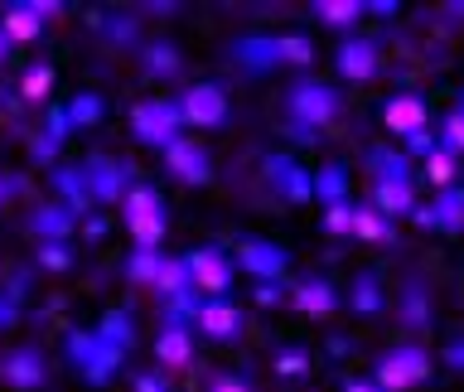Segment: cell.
Listing matches in <instances>:
<instances>
[{
  "label": "cell",
  "instance_id": "obj_1",
  "mask_svg": "<svg viewBox=\"0 0 464 392\" xmlns=\"http://www.w3.org/2000/svg\"><path fill=\"white\" fill-rule=\"evenodd\" d=\"M339 107L343 102L329 83H295L285 97V112H290V122L300 126V136H314L319 126H329L334 116H339Z\"/></svg>",
  "mask_w": 464,
  "mask_h": 392
},
{
  "label": "cell",
  "instance_id": "obj_2",
  "mask_svg": "<svg viewBox=\"0 0 464 392\" xmlns=\"http://www.w3.org/2000/svg\"><path fill=\"white\" fill-rule=\"evenodd\" d=\"M121 218L130 228V238H136V247H160V238H165V203H160L155 189L145 184H130L126 199H121Z\"/></svg>",
  "mask_w": 464,
  "mask_h": 392
},
{
  "label": "cell",
  "instance_id": "obj_3",
  "mask_svg": "<svg viewBox=\"0 0 464 392\" xmlns=\"http://www.w3.org/2000/svg\"><path fill=\"white\" fill-rule=\"evenodd\" d=\"M426 373H430V354L420 344L387 348V354L377 358V387L382 392H406V387H416Z\"/></svg>",
  "mask_w": 464,
  "mask_h": 392
},
{
  "label": "cell",
  "instance_id": "obj_4",
  "mask_svg": "<svg viewBox=\"0 0 464 392\" xmlns=\"http://www.w3.org/2000/svg\"><path fill=\"white\" fill-rule=\"evenodd\" d=\"M174 107H179V122H184V126L213 131V126H223V122H227L232 102H227V93H223L218 83H194L179 102H174Z\"/></svg>",
  "mask_w": 464,
  "mask_h": 392
},
{
  "label": "cell",
  "instance_id": "obj_5",
  "mask_svg": "<svg viewBox=\"0 0 464 392\" xmlns=\"http://www.w3.org/2000/svg\"><path fill=\"white\" fill-rule=\"evenodd\" d=\"M130 126H136V136H140L145 145H160V151H165L169 141H179V131H184L179 107H174L169 97L136 102V112H130Z\"/></svg>",
  "mask_w": 464,
  "mask_h": 392
},
{
  "label": "cell",
  "instance_id": "obj_6",
  "mask_svg": "<svg viewBox=\"0 0 464 392\" xmlns=\"http://www.w3.org/2000/svg\"><path fill=\"white\" fill-rule=\"evenodd\" d=\"M184 267H188V286L203 290L208 300H223V290L232 286V257L223 247H194L184 257Z\"/></svg>",
  "mask_w": 464,
  "mask_h": 392
},
{
  "label": "cell",
  "instance_id": "obj_7",
  "mask_svg": "<svg viewBox=\"0 0 464 392\" xmlns=\"http://www.w3.org/2000/svg\"><path fill=\"white\" fill-rule=\"evenodd\" d=\"M160 155H165V170H169L179 184H208V180H213V160H208V151H203L194 136L169 141Z\"/></svg>",
  "mask_w": 464,
  "mask_h": 392
},
{
  "label": "cell",
  "instance_id": "obj_8",
  "mask_svg": "<svg viewBox=\"0 0 464 392\" xmlns=\"http://www.w3.org/2000/svg\"><path fill=\"white\" fill-rule=\"evenodd\" d=\"M426 122H430L426 97L397 93V97H387V102H382V126H387V136H406V141H411L416 131H426Z\"/></svg>",
  "mask_w": 464,
  "mask_h": 392
},
{
  "label": "cell",
  "instance_id": "obj_9",
  "mask_svg": "<svg viewBox=\"0 0 464 392\" xmlns=\"http://www.w3.org/2000/svg\"><path fill=\"white\" fill-rule=\"evenodd\" d=\"M334 64H339V78H348V83H368V78H377V68H382V54H377L372 39H343Z\"/></svg>",
  "mask_w": 464,
  "mask_h": 392
},
{
  "label": "cell",
  "instance_id": "obj_10",
  "mask_svg": "<svg viewBox=\"0 0 464 392\" xmlns=\"http://www.w3.org/2000/svg\"><path fill=\"white\" fill-rule=\"evenodd\" d=\"M420 228H440V232H459L464 228V189H440V199L426 203V209H416L411 213Z\"/></svg>",
  "mask_w": 464,
  "mask_h": 392
},
{
  "label": "cell",
  "instance_id": "obj_11",
  "mask_svg": "<svg viewBox=\"0 0 464 392\" xmlns=\"http://www.w3.org/2000/svg\"><path fill=\"white\" fill-rule=\"evenodd\" d=\"M194 325L208 334V339H237V334H242V310H237V305H227V300H198Z\"/></svg>",
  "mask_w": 464,
  "mask_h": 392
},
{
  "label": "cell",
  "instance_id": "obj_12",
  "mask_svg": "<svg viewBox=\"0 0 464 392\" xmlns=\"http://www.w3.org/2000/svg\"><path fill=\"white\" fill-rule=\"evenodd\" d=\"M49 15H53V5H10L5 15H0V29H5L10 44H29L44 29Z\"/></svg>",
  "mask_w": 464,
  "mask_h": 392
},
{
  "label": "cell",
  "instance_id": "obj_13",
  "mask_svg": "<svg viewBox=\"0 0 464 392\" xmlns=\"http://www.w3.org/2000/svg\"><path fill=\"white\" fill-rule=\"evenodd\" d=\"M155 358L165 363V368H184L188 358H194V334L188 325H165L155 334Z\"/></svg>",
  "mask_w": 464,
  "mask_h": 392
},
{
  "label": "cell",
  "instance_id": "obj_14",
  "mask_svg": "<svg viewBox=\"0 0 464 392\" xmlns=\"http://www.w3.org/2000/svg\"><path fill=\"white\" fill-rule=\"evenodd\" d=\"M372 209L382 213V218L416 213V189H411V180H377V189H372Z\"/></svg>",
  "mask_w": 464,
  "mask_h": 392
},
{
  "label": "cell",
  "instance_id": "obj_15",
  "mask_svg": "<svg viewBox=\"0 0 464 392\" xmlns=\"http://www.w3.org/2000/svg\"><path fill=\"white\" fill-rule=\"evenodd\" d=\"M237 261L252 276H261V281H276V276L285 271V252H281V247H271V242H242Z\"/></svg>",
  "mask_w": 464,
  "mask_h": 392
},
{
  "label": "cell",
  "instance_id": "obj_16",
  "mask_svg": "<svg viewBox=\"0 0 464 392\" xmlns=\"http://www.w3.org/2000/svg\"><path fill=\"white\" fill-rule=\"evenodd\" d=\"M82 180L92 184V194H97V199H116V194L126 199V189H130L126 165H111V160H92V165L82 170Z\"/></svg>",
  "mask_w": 464,
  "mask_h": 392
},
{
  "label": "cell",
  "instance_id": "obj_17",
  "mask_svg": "<svg viewBox=\"0 0 464 392\" xmlns=\"http://www.w3.org/2000/svg\"><path fill=\"white\" fill-rule=\"evenodd\" d=\"M295 310H310V315H334L339 310V290H334L324 276H314V281H304V286H295Z\"/></svg>",
  "mask_w": 464,
  "mask_h": 392
},
{
  "label": "cell",
  "instance_id": "obj_18",
  "mask_svg": "<svg viewBox=\"0 0 464 392\" xmlns=\"http://www.w3.org/2000/svg\"><path fill=\"white\" fill-rule=\"evenodd\" d=\"M362 10H368L362 0H314L310 5V15L319 24H329V29H353Z\"/></svg>",
  "mask_w": 464,
  "mask_h": 392
},
{
  "label": "cell",
  "instance_id": "obj_19",
  "mask_svg": "<svg viewBox=\"0 0 464 392\" xmlns=\"http://www.w3.org/2000/svg\"><path fill=\"white\" fill-rule=\"evenodd\" d=\"M0 377L5 383H14V387H34V383H44V358L39 354H10L5 363H0Z\"/></svg>",
  "mask_w": 464,
  "mask_h": 392
},
{
  "label": "cell",
  "instance_id": "obj_20",
  "mask_svg": "<svg viewBox=\"0 0 464 392\" xmlns=\"http://www.w3.org/2000/svg\"><path fill=\"white\" fill-rule=\"evenodd\" d=\"M266 170H271V180L281 184V194H285V199H310V194H314L310 174H300L295 165H290V160H271Z\"/></svg>",
  "mask_w": 464,
  "mask_h": 392
},
{
  "label": "cell",
  "instance_id": "obj_21",
  "mask_svg": "<svg viewBox=\"0 0 464 392\" xmlns=\"http://www.w3.org/2000/svg\"><path fill=\"white\" fill-rule=\"evenodd\" d=\"M455 170H459V155L445 151V145H435V151L426 155V180H430L435 189H450V184H455Z\"/></svg>",
  "mask_w": 464,
  "mask_h": 392
},
{
  "label": "cell",
  "instance_id": "obj_22",
  "mask_svg": "<svg viewBox=\"0 0 464 392\" xmlns=\"http://www.w3.org/2000/svg\"><path fill=\"white\" fill-rule=\"evenodd\" d=\"M160 261H165V252H160V247H136V257H130V276H136V281H145V286H155Z\"/></svg>",
  "mask_w": 464,
  "mask_h": 392
},
{
  "label": "cell",
  "instance_id": "obj_23",
  "mask_svg": "<svg viewBox=\"0 0 464 392\" xmlns=\"http://www.w3.org/2000/svg\"><path fill=\"white\" fill-rule=\"evenodd\" d=\"M353 232L368 238V242H377V238H387V218L377 213L372 203H362V209H353Z\"/></svg>",
  "mask_w": 464,
  "mask_h": 392
},
{
  "label": "cell",
  "instance_id": "obj_24",
  "mask_svg": "<svg viewBox=\"0 0 464 392\" xmlns=\"http://www.w3.org/2000/svg\"><path fill=\"white\" fill-rule=\"evenodd\" d=\"M314 184V194L324 199V203H348L343 199V165H329L324 174H319V180H310Z\"/></svg>",
  "mask_w": 464,
  "mask_h": 392
},
{
  "label": "cell",
  "instance_id": "obj_25",
  "mask_svg": "<svg viewBox=\"0 0 464 392\" xmlns=\"http://www.w3.org/2000/svg\"><path fill=\"white\" fill-rule=\"evenodd\" d=\"M145 68H150L155 78H169V73H179V54H174L169 44H155V49L145 54Z\"/></svg>",
  "mask_w": 464,
  "mask_h": 392
},
{
  "label": "cell",
  "instance_id": "obj_26",
  "mask_svg": "<svg viewBox=\"0 0 464 392\" xmlns=\"http://www.w3.org/2000/svg\"><path fill=\"white\" fill-rule=\"evenodd\" d=\"M353 310H362V315L382 310V290H377L372 276H358V286H353Z\"/></svg>",
  "mask_w": 464,
  "mask_h": 392
},
{
  "label": "cell",
  "instance_id": "obj_27",
  "mask_svg": "<svg viewBox=\"0 0 464 392\" xmlns=\"http://www.w3.org/2000/svg\"><path fill=\"white\" fill-rule=\"evenodd\" d=\"M440 145H445V151H455V155H464V107H455V112L445 116Z\"/></svg>",
  "mask_w": 464,
  "mask_h": 392
},
{
  "label": "cell",
  "instance_id": "obj_28",
  "mask_svg": "<svg viewBox=\"0 0 464 392\" xmlns=\"http://www.w3.org/2000/svg\"><path fill=\"white\" fill-rule=\"evenodd\" d=\"M49 83H53L49 68H29V73H24V97H29V102H44V97H49Z\"/></svg>",
  "mask_w": 464,
  "mask_h": 392
},
{
  "label": "cell",
  "instance_id": "obj_29",
  "mask_svg": "<svg viewBox=\"0 0 464 392\" xmlns=\"http://www.w3.org/2000/svg\"><path fill=\"white\" fill-rule=\"evenodd\" d=\"M324 228L329 232H353V203H329V209H324Z\"/></svg>",
  "mask_w": 464,
  "mask_h": 392
},
{
  "label": "cell",
  "instance_id": "obj_30",
  "mask_svg": "<svg viewBox=\"0 0 464 392\" xmlns=\"http://www.w3.org/2000/svg\"><path fill=\"white\" fill-rule=\"evenodd\" d=\"M68 218H72L68 209H53V213H39V218H34V228H39V232H63V228H68Z\"/></svg>",
  "mask_w": 464,
  "mask_h": 392
},
{
  "label": "cell",
  "instance_id": "obj_31",
  "mask_svg": "<svg viewBox=\"0 0 464 392\" xmlns=\"http://www.w3.org/2000/svg\"><path fill=\"white\" fill-rule=\"evenodd\" d=\"M97 112H102V102H97V97H78V102H72V112H68V116H72V122H92Z\"/></svg>",
  "mask_w": 464,
  "mask_h": 392
},
{
  "label": "cell",
  "instance_id": "obj_32",
  "mask_svg": "<svg viewBox=\"0 0 464 392\" xmlns=\"http://www.w3.org/2000/svg\"><path fill=\"white\" fill-rule=\"evenodd\" d=\"M406 145H411L416 155H430V151H435V136H430V131H416V136L406 141Z\"/></svg>",
  "mask_w": 464,
  "mask_h": 392
},
{
  "label": "cell",
  "instance_id": "obj_33",
  "mask_svg": "<svg viewBox=\"0 0 464 392\" xmlns=\"http://www.w3.org/2000/svg\"><path fill=\"white\" fill-rule=\"evenodd\" d=\"M300 368H304V354H295V348L281 354V373H300Z\"/></svg>",
  "mask_w": 464,
  "mask_h": 392
},
{
  "label": "cell",
  "instance_id": "obj_34",
  "mask_svg": "<svg viewBox=\"0 0 464 392\" xmlns=\"http://www.w3.org/2000/svg\"><path fill=\"white\" fill-rule=\"evenodd\" d=\"M208 392H246V383H242V377H218Z\"/></svg>",
  "mask_w": 464,
  "mask_h": 392
},
{
  "label": "cell",
  "instance_id": "obj_35",
  "mask_svg": "<svg viewBox=\"0 0 464 392\" xmlns=\"http://www.w3.org/2000/svg\"><path fill=\"white\" fill-rule=\"evenodd\" d=\"M10 194H14V184H10V180H0V209H5V199H10Z\"/></svg>",
  "mask_w": 464,
  "mask_h": 392
},
{
  "label": "cell",
  "instance_id": "obj_36",
  "mask_svg": "<svg viewBox=\"0 0 464 392\" xmlns=\"http://www.w3.org/2000/svg\"><path fill=\"white\" fill-rule=\"evenodd\" d=\"M343 392H377V387H372V383H348Z\"/></svg>",
  "mask_w": 464,
  "mask_h": 392
},
{
  "label": "cell",
  "instance_id": "obj_37",
  "mask_svg": "<svg viewBox=\"0 0 464 392\" xmlns=\"http://www.w3.org/2000/svg\"><path fill=\"white\" fill-rule=\"evenodd\" d=\"M5 54H10V39H5V29H0V64H5Z\"/></svg>",
  "mask_w": 464,
  "mask_h": 392
},
{
  "label": "cell",
  "instance_id": "obj_38",
  "mask_svg": "<svg viewBox=\"0 0 464 392\" xmlns=\"http://www.w3.org/2000/svg\"><path fill=\"white\" fill-rule=\"evenodd\" d=\"M450 358H455L459 368H464V344H455V348H450Z\"/></svg>",
  "mask_w": 464,
  "mask_h": 392
},
{
  "label": "cell",
  "instance_id": "obj_39",
  "mask_svg": "<svg viewBox=\"0 0 464 392\" xmlns=\"http://www.w3.org/2000/svg\"><path fill=\"white\" fill-rule=\"evenodd\" d=\"M10 315H14V310H10V305H0V319H10Z\"/></svg>",
  "mask_w": 464,
  "mask_h": 392
}]
</instances>
